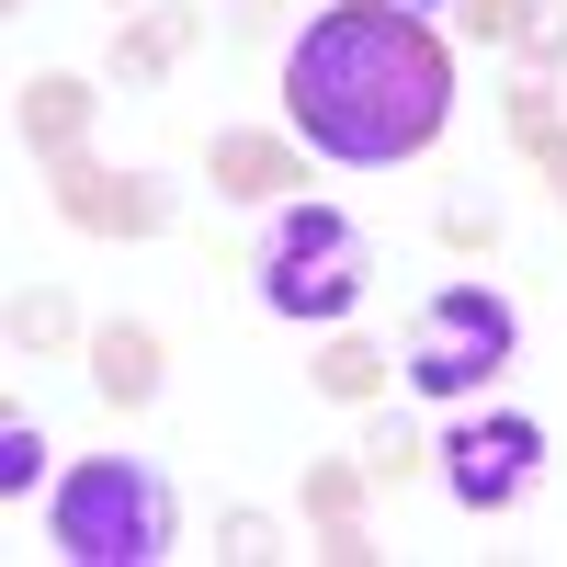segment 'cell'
<instances>
[{
	"label": "cell",
	"instance_id": "6",
	"mask_svg": "<svg viewBox=\"0 0 567 567\" xmlns=\"http://www.w3.org/2000/svg\"><path fill=\"white\" fill-rule=\"evenodd\" d=\"M58 171V205H69V227H91V239H148V227L171 216L159 205V182H136V171H103V159H45Z\"/></svg>",
	"mask_w": 567,
	"mask_h": 567
},
{
	"label": "cell",
	"instance_id": "3",
	"mask_svg": "<svg viewBox=\"0 0 567 567\" xmlns=\"http://www.w3.org/2000/svg\"><path fill=\"white\" fill-rule=\"evenodd\" d=\"M363 272H374L363 216L296 205V216L272 227V250H261V307H272V318H341V307L363 296Z\"/></svg>",
	"mask_w": 567,
	"mask_h": 567
},
{
	"label": "cell",
	"instance_id": "21",
	"mask_svg": "<svg viewBox=\"0 0 567 567\" xmlns=\"http://www.w3.org/2000/svg\"><path fill=\"white\" fill-rule=\"evenodd\" d=\"M398 12H409V0H398Z\"/></svg>",
	"mask_w": 567,
	"mask_h": 567
},
{
	"label": "cell",
	"instance_id": "7",
	"mask_svg": "<svg viewBox=\"0 0 567 567\" xmlns=\"http://www.w3.org/2000/svg\"><path fill=\"white\" fill-rule=\"evenodd\" d=\"M194 34H205V12H194V0H159V12H136V23L114 34V80H125V91L171 80V58H182Z\"/></svg>",
	"mask_w": 567,
	"mask_h": 567
},
{
	"label": "cell",
	"instance_id": "16",
	"mask_svg": "<svg viewBox=\"0 0 567 567\" xmlns=\"http://www.w3.org/2000/svg\"><path fill=\"white\" fill-rule=\"evenodd\" d=\"M523 45H534V58H567V0H545V12H523Z\"/></svg>",
	"mask_w": 567,
	"mask_h": 567
},
{
	"label": "cell",
	"instance_id": "18",
	"mask_svg": "<svg viewBox=\"0 0 567 567\" xmlns=\"http://www.w3.org/2000/svg\"><path fill=\"white\" fill-rule=\"evenodd\" d=\"M12 329H23V341H58V329H69V307H58V296H23V318H12Z\"/></svg>",
	"mask_w": 567,
	"mask_h": 567
},
{
	"label": "cell",
	"instance_id": "1",
	"mask_svg": "<svg viewBox=\"0 0 567 567\" xmlns=\"http://www.w3.org/2000/svg\"><path fill=\"white\" fill-rule=\"evenodd\" d=\"M284 91H296V125L318 159L341 171H398L443 136L454 114V58L432 45V23L398 12V0H341L296 34L284 58Z\"/></svg>",
	"mask_w": 567,
	"mask_h": 567
},
{
	"label": "cell",
	"instance_id": "9",
	"mask_svg": "<svg viewBox=\"0 0 567 567\" xmlns=\"http://www.w3.org/2000/svg\"><path fill=\"white\" fill-rule=\"evenodd\" d=\"M91 386H103L114 409H148L159 398V341H148V329H103V341H91Z\"/></svg>",
	"mask_w": 567,
	"mask_h": 567
},
{
	"label": "cell",
	"instance_id": "8",
	"mask_svg": "<svg viewBox=\"0 0 567 567\" xmlns=\"http://www.w3.org/2000/svg\"><path fill=\"white\" fill-rule=\"evenodd\" d=\"M205 171H216L239 205H272V194H296V148H284V136H216V148H205Z\"/></svg>",
	"mask_w": 567,
	"mask_h": 567
},
{
	"label": "cell",
	"instance_id": "14",
	"mask_svg": "<svg viewBox=\"0 0 567 567\" xmlns=\"http://www.w3.org/2000/svg\"><path fill=\"white\" fill-rule=\"evenodd\" d=\"M511 136H523V148H556V103H545V80H523V91H511Z\"/></svg>",
	"mask_w": 567,
	"mask_h": 567
},
{
	"label": "cell",
	"instance_id": "13",
	"mask_svg": "<svg viewBox=\"0 0 567 567\" xmlns=\"http://www.w3.org/2000/svg\"><path fill=\"white\" fill-rule=\"evenodd\" d=\"M45 477V432H34V420H12V432H0V499H23Z\"/></svg>",
	"mask_w": 567,
	"mask_h": 567
},
{
	"label": "cell",
	"instance_id": "11",
	"mask_svg": "<svg viewBox=\"0 0 567 567\" xmlns=\"http://www.w3.org/2000/svg\"><path fill=\"white\" fill-rule=\"evenodd\" d=\"M363 477H374V465H341V454L307 465V511H318V534H329V523H363Z\"/></svg>",
	"mask_w": 567,
	"mask_h": 567
},
{
	"label": "cell",
	"instance_id": "10",
	"mask_svg": "<svg viewBox=\"0 0 567 567\" xmlns=\"http://www.w3.org/2000/svg\"><path fill=\"white\" fill-rule=\"evenodd\" d=\"M80 125H91V80H34V91H23V136H34V159H69Z\"/></svg>",
	"mask_w": 567,
	"mask_h": 567
},
{
	"label": "cell",
	"instance_id": "5",
	"mask_svg": "<svg viewBox=\"0 0 567 567\" xmlns=\"http://www.w3.org/2000/svg\"><path fill=\"white\" fill-rule=\"evenodd\" d=\"M534 465H545V420H523V409L465 420V432L443 443V477H454L465 511H511V499L534 488Z\"/></svg>",
	"mask_w": 567,
	"mask_h": 567
},
{
	"label": "cell",
	"instance_id": "19",
	"mask_svg": "<svg viewBox=\"0 0 567 567\" xmlns=\"http://www.w3.org/2000/svg\"><path fill=\"white\" fill-rule=\"evenodd\" d=\"M545 159V182H556V205H567V136H556V148H534Z\"/></svg>",
	"mask_w": 567,
	"mask_h": 567
},
{
	"label": "cell",
	"instance_id": "4",
	"mask_svg": "<svg viewBox=\"0 0 567 567\" xmlns=\"http://www.w3.org/2000/svg\"><path fill=\"white\" fill-rule=\"evenodd\" d=\"M511 307L488 296V284H443L432 307H420V329H409V386L420 398H477L488 374L511 363Z\"/></svg>",
	"mask_w": 567,
	"mask_h": 567
},
{
	"label": "cell",
	"instance_id": "20",
	"mask_svg": "<svg viewBox=\"0 0 567 567\" xmlns=\"http://www.w3.org/2000/svg\"><path fill=\"white\" fill-rule=\"evenodd\" d=\"M114 12H125V0H114Z\"/></svg>",
	"mask_w": 567,
	"mask_h": 567
},
{
	"label": "cell",
	"instance_id": "15",
	"mask_svg": "<svg viewBox=\"0 0 567 567\" xmlns=\"http://www.w3.org/2000/svg\"><path fill=\"white\" fill-rule=\"evenodd\" d=\"M454 12H465V34H488V45L523 34V0H454Z\"/></svg>",
	"mask_w": 567,
	"mask_h": 567
},
{
	"label": "cell",
	"instance_id": "12",
	"mask_svg": "<svg viewBox=\"0 0 567 567\" xmlns=\"http://www.w3.org/2000/svg\"><path fill=\"white\" fill-rule=\"evenodd\" d=\"M318 386H329V398H352V409H363V398H386V352H374V341L318 352Z\"/></svg>",
	"mask_w": 567,
	"mask_h": 567
},
{
	"label": "cell",
	"instance_id": "2",
	"mask_svg": "<svg viewBox=\"0 0 567 567\" xmlns=\"http://www.w3.org/2000/svg\"><path fill=\"white\" fill-rule=\"evenodd\" d=\"M58 556H80V567H148V556H171V477L148 454H91L58 488Z\"/></svg>",
	"mask_w": 567,
	"mask_h": 567
},
{
	"label": "cell",
	"instance_id": "17",
	"mask_svg": "<svg viewBox=\"0 0 567 567\" xmlns=\"http://www.w3.org/2000/svg\"><path fill=\"white\" fill-rule=\"evenodd\" d=\"M363 465H374V477H386V488H398V477H409V465H420V443H409V432H398V420H386V443H374Z\"/></svg>",
	"mask_w": 567,
	"mask_h": 567
}]
</instances>
